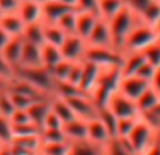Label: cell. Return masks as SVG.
I'll return each mask as SVG.
<instances>
[{
	"instance_id": "cell-1",
	"label": "cell",
	"mask_w": 160,
	"mask_h": 155,
	"mask_svg": "<svg viewBox=\"0 0 160 155\" xmlns=\"http://www.w3.org/2000/svg\"><path fill=\"white\" fill-rule=\"evenodd\" d=\"M121 78H122V72L119 67L101 68L98 80H97L96 86L93 88V90L90 93L91 99H93V102L96 103V106L98 109L105 107L111 94L118 90Z\"/></svg>"
},
{
	"instance_id": "cell-2",
	"label": "cell",
	"mask_w": 160,
	"mask_h": 155,
	"mask_svg": "<svg viewBox=\"0 0 160 155\" xmlns=\"http://www.w3.org/2000/svg\"><path fill=\"white\" fill-rule=\"evenodd\" d=\"M138 21L139 17L133 11H131L128 7H124L118 14H115L108 21L111 37H112V45L115 50L122 52V47H124V42L127 40L128 34L138 24Z\"/></svg>"
},
{
	"instance_id": "cell-3",
	"label": "cell",
	"mask_w": 160,
	"mask_h": 155,
	"mask_svg": "<svg viewBox=\"0 0 160 155\" xmlns=\"http://www.w3.org/2000/svg\"><path fill=\"white\" fill-rule=\"evenodd\" d=\"M156 41H158L156 28L139 20L138 24L128 34L122 47V52H142Z\"/></svg>"
},
{
	"instance_id": "cell-4",
	"label": "cell",
	"mask_w": 160,
	"mask_h": 155,
	"mask_svg": "<svg viewBox=\"0 0 160 155\" xmlns=\"http://www.w3.org/2000/svg\"><path fill=\"white\" fill-rule=\"evenodd\" d=\"M16 76L20 79L27 80L37 89L44 92L47 96L53 97L55 93V85L56 80L53 79L52 73L45 67H37V68H16Z\"/></svg>"
},
{
	"instance_id": "cell-5",
	"label": "cell",
	"mask_w": 160,
	"mask_h": 155,
	"mask_svg": "<svg viewBox=\"0 0 160 155\" xmlns=\"http://www.w3.org/2000/svg\"><path fill=\"white\" fill-rule=\"evenodd\" d=\"M124 52L115 50V48H104V47H90L87 45L84 52V59L93 64L98 65L100 68H112L122 65Z\"/></svg>"
},
{
	"instance_id": "cell-6",
	"label": "cell",
	"mask_w": 160,
	"mask_h": 155,
	"mask_svg": "<svg viewBox=\"0 0 160 155\" xmlns=\"http://www.w3.org/2000/svg\"><path fill=\"white\" fill-rule=\"evenodd\" d=\"M158 131L160 130H155L153 127H150L145 120H142L139 117L136 126L133 127L132 133L129 134V137H127L129 140L131 145H132L133 151L136 152V155H143L145 151L148 150L150 144H152L153 138L156 137Z\"/></svg>"
},
{
	"instance_id": "cell-7",
	"label": "cell",
	"mask_w": 160,
	"mask_h": 155,
	"mask_svg": "<svg viewBox=\"0 0 160 155\" xmlns=\"http://www.w3.org/2000/svg\"><path fill=\"white\" fill-rule=\"evenodd\" d=\"M65 100L69 103V106L73 110L75 116L79 117V119L88 121V120H91V119L98 117V107H97L96 103L93 102L90 94L80 93V94H76V96L68 97V99H65Z\"/></svg>"
},
{
	"instance_id": "cell-8",
	"label": "cell",
	"mask_w": 160,
	"mask_h": 155,
	"mask_svg": "<svg viewBox=\"0 0 160 155\" xmlns=\"http://www.w3.org/2000/svg\"><path fill=\"white\" fill-rule=\"evenodd\" d=\"M118 119H124V117H138L139 111L136 107V102L125 94H122L119 90L114 92L111 97L108 99L107 106Z\"/></svg>"
},
{
	"instance_id": "cell-9",
	"label": "cell",
	"mask_w": 160,
	"mask_h": 155,
	"mask_svg": "<svg viewBox=\"0 0 160 155\" xmlns=\"http://www.w3.org/2000/svg\"><path fill=\"white\" fill-rule=\"evenodd\" d=\"M86 48H87V42L84 38H82L78 34H68L61 45V52L65 59L76 62L84 59Z\"/></svg>"
},
{
	"instance_id": "cell-10",
	"label": "cell",
	"mask_w": 160,
	"mask_h": 155,
	"mask_svg": "<svg viewBox=\"0 0 160 155\" xmlns=\"http://www.w3.org/2000/svg\"><path fill=\"white\" fill-rule=\"evenodd\" d=\"M87 45L90 47H104V48H114L112 45V37H111L110 25L108 21L102 19H98L94 28L91 30L90 35L86 40Z\"/></svg>"
},
{
	"instance_id": "cell-11",
	"label": "cell",
	"mask_w": 160,
	"mask_h": 155,
	"mask_svg": "<svg viewBox=\"0 0 160 155\" xmlns=\"http://www.w3.org/2000/svg\"><path fill=\"white\" fill-rule=\"evenodd\" d=\"M150 86L149 82L141 79L136 75H129V76H122L121 80H119L118 85V90L121 92L122 94H125L127 97L135 100L146 90Z\"/></svg>"
},
{
	"instance_id": "cell-12",
	"label": "cell",
	"mask_w": 160,
	"mask_h": 155,
	"mask_svg": "<svg viewBox=\"0 0 160 155\" xmlns=\"http://www.w3.org/2000/svg\"><path fill=\"white\" fill-rule=\"evenodd\" d=\"M72 10H78V8L63 4L58 0H48L42 4V21L47 24H56L62 16Z\"/></svg>"
},
{
	"instance_id": "cell-13",
	"label": "cell",
	"mask_w": 160,
	"mask_h": 155,
	"mask_svg": "<svg viewBox=\"0 0 160 155\" xmlns=\"http://www.w3.org/2000/svg\"><path fill=\"white\" fill-rule=\"evenodd\" d=\"M112 138L111 134L108 133L107 127L102 124V121L96 117L87 121V140L93 144H97L100 147H104L110 140Z\"/></svg>"
},
{
	"instance_id": "cell-14",
	"label": "cell",
	"mask_w": 160,
	"mask_h": 155,
	"mask_svg": "<svg viewBox=\"0 0 160 155\" xmlns=\"http://www.w3.org/2000/svg\"><path fill=\"white\" fill-rule=\"evenodd\" d=\"M22 47H24V38H22V35H16V37H10L7 44L2 50L3 56H4L6 61L13 68H17L20 65Z\"/></svg>"
},
{
	"instance_id": "cell-15",
	"label": "cell",
	"mask_w": 160,
	"mask_h": 155,
	"mask_svg": "<svg viewBox=\"0 0 160 155\" xmlns=\"http://www.w3.org/2000/svg\"><path fill=\"white\" fill-rule=\"evenodd\" d=\"M17 13L24 21V24H32L37 21H42V4L34 2H25L20 0V6L17 8Z\"/></svg>"
},
{
	"instance_id": "cell-16",
	"label": "cell",
	"mask_w": 160,
	"mask_h": 155,
	"mask_svg": "<svg viewBox=\"0 0 160 155\" xmlns=\"http://www.w3.org/2000/svg\"><path fill=\"white\" fill-rule=\"evenodd\" d=\"M62 130H63L68 141L87 140V121L79 119V117H75V119L69 120L68 123H65Z\"/></svg>"
},
{
	"instance_id": "cell-17",
	"label": "cell",
	"mask_w": 160,
	"mask_h": 155,
	"mask_svg": "<svg viewBox=\"0 0 160 155\" xmlns=\"http://www.w3.org/2000/svg\"><path fill=\"white\" fill-rule=\"evenodd\" d=\"M0 27L10 37H16V35H22L25 24L21 20V17L18 16V13L13 11V13L0 14Z\"/></svg>"
},
{
	"instance_id": "cell-18",
	"label": "cell",
	"mask_w": 160,
	"mask_h": 155,
	"mask_svg": "<svg viewBox=\"0 0 160 155\" xmlns=\"http://www.w3.org/2000/svg\"><path fill=\"white\" fill-rule=\"evenodd\" d=\"M18 67H21V68L42 67L41 47H39V45H35V44H31V42L24 41V47H22V54H21V59H20Z\"/></svg>"
},
{
	"instance_id": "cell-19",
	"label": "cell",
	"mask_w": 160,
	"mask_h": 155,
	"mask_svg": "<svg viewBox=\"0 0 160 155\" xmlns=\"http://www.w3.org/2000/svg\"><path fill=\"white\" fill-rule=\"evenodd\" d=\"M100 72H101V68L98 65L93 64V62L84 61V69H83V75H82V79H80L79 88L84 93L90 94L93 88L96 86L97 80H98Z\"/></svg>"
},
{
	"instance_id": "cell-20",
	"label": "cell",
	"mask_w": 160,
	"mask_h": 155,
	"mask_svg": "<svg viewBox=\"0 0 160 155\" xmlns=\"http://www.w3.org/2000/svg\"><path fill=\"white\" fill-rule=\"evenodd\" d=\"M100 17L94 13H88V11H79L78 10V19H76V34L80 35L82 38L87 40L90 35L91 30L94 28L96 23L98 21Z\"/></svg>"
},
{
	"instance_id": "cell-21",
	"label": "cell",
	"mask_w": 160,
	"mask_h": 155,
	"mask_svg": "<svg viewBox=\"0 0 160 155\" xmlns=\"http://www.w3.org/2000/svg\"><path fill=\"white\" fill-rule=\"evenodd\" d=\"M68 155H104V147L93 144L88 140L69 141Z\"/></svg>"
},
{
	"instance_id": "cell-22",
	"label": "cell",
	"mask_w": 160,
	"mask_h": 155,
	"mask_svg": "<svg viewBox=\"0 0 160 155\" xmlns=\"http://www.w3.org/2000/svg\"><path fill=\"white\" fill-rule=\"evenodd\" d=\"M51 99H41V100H37L34 102L30 107L27 109L28 111V116H30V120L37 124L38 127H41L42 130V124H44V120L47 117V114L49 113L51 110Z\"/></svg>"
},
{
	"instance_id": "cell-23",
	"label": "cell",
	"mask_w": 160,
	"mask_h": 155,
	"mask_svg": "<svg viewBox=\"0 0 160 155\" xmlns=\"http://www.w3.org/2000/svg\"><path fill=\"white\" fill-rule=\"evenodd\" d=\"M145 61L146 59H145L143 52H125L124 59H122V65H121L122 76L135 75L136 71L141 68V65Z\"/></svg>"
},
{
	"instance_id": "cell-24",
	"label": "cell",
	"mask_w": 160,
	"mask_h": 155,
	"mask_svg": "<svg viewBox=\"0 0 160 155\" xmlns=\"http://www.w3.org/2000/svg\"><path fill=\"white\" fill-rule=\"evenodd\" d=\"M104 155H136L128 138H111L104 145Z\"/></svg>"
},
{
	"instance_id": "cell-25",
	"label": "cell",
	"mask_w": 160,
	"mask_h": 155,
	"mask_svg": "<svg viewBox=\"0 0 160 155\" xmlns=\"http://www.w3.org/2000/svg\"><path fill=\"white\" fill-rule=\"evenodd\" d=\"M63 59V55L61 52V47H56L52 44H47L41 45V61H42V67L48 68H53L58 62H61Z\"/></svg>"
},
{
	"instance_id": "cell-26",
	"label": "cell",
	"mask_w": 160,
	"mask_h": 155,
	"mask_svg": "<svg viewBox=\"0 0 160 155\" xmlns=\"http://www.w3.org/2000/svg\"><path fill=\"white\" fill-rule=\"evenodd\" d=\"M22 38L24 41L31 42L35 45H44L45 37H44V21H37L32 24H27L22 31Z\"/></svg>"
},
{
	"instance_id": "cell-27",
	"label": "cell",
	"mask_w": 160,
	"mask_h": 155,
	"mask_svg": "<svg viewBox=\"0 0 160 155\" xmlns=\"http://www.w3.org/2000/svg\"><path fill=\"white\" fill-rule=\"evenodd\" d=\"M124 7V0H98V17L105 21H110Z\"/></svg>"
},
{
	"instance_id": "cell-28",
	"label": "cell",
	"mask_w": 160,
	"mask_h": 155,
	"mask_svg": "<svg viewBox=\"0 0 160 155\" xmlns=\"http://www.w3.org/2000/svg\"><path fill=\"white\" fill-rule=\"evenodd\" d=\"M49 103H51V110L62 120L63 124L76 117L75 113H73V110L70 109L69 103H68L65 99H62V97H58V96L51 97Z\"/></svg>"
},
{
	"instance_id": "cell-29",
	"label": "cell",
	"mask_w": 160,
	"mask_h": 155,
	"mask_svg": "<svg viewBox=\"0 0 160 155\" xmlns=\"http://www.w3.org/2000/svg\"><path fill=\"white\" fill-rule=\"evenodd\" d=\"M11 142L18 147L27 150L31 154H38L39 148L42 145V138L41 134H31V136H18V137H13Z\"/></svg>"
},
{
	"instance_id": "cell-30",
	"label": "cell",
	"mask_w": 160,
	"mask_h": 155,
	"mask_svg": "<svg viewBox=\"0 0 160 155\" xmlns=\"http://www.w3.org/2000/svg\"><path fill=\"white\" fill-rule=\"evenodd\" d=\"M159 102H160V94L155 89H152L149 86V88L136 99V107H138L139 114L145 113V111H149L150 109L155 107Z\"/></svg>"
},
{
	"instance_id": "cell-31",
	"label": "cell",
	"mask_w": 160,
	"mask_h": 155,
	"mask_svg": "<svg viewBox=\"0 0 160 155\" xmlns=\"http://www.w3.org/2000/svg\"><path fill=\"white\" fill-rule=\"evenodd\" d=\"M66 35L68 34L58 24H47V23H44V37L47 44L61 47L62 42L66 38Z\"/></svg>"
},
{
	"instance_id": "cell-32",
	"label": "cell",
	"mask_w": 160,
	"mask_h": 155,
	"mask_svg": "<svg viewBox=\"0 0 160 155\" xmlns=\"http://www.w3.org/2000/svg\"><path fill=\"white\" fill-rule=\"evenodd\" d=\"M139 20L145 24H149L152 27H156L160 21V0H152L148 4V7L139 14Z\"/></svg>"
},
{
	"instance_id": "cell-33",
	"label": "cell",
	"mask_w": 160,
	"mask_h": 155,
	"mask_svg": "<svg viewBox=\"0 0 160 155\" xmlns=\"http://www.w3.org/2000/svg\"><path fill=\"white\" fill-rule=\"evenodd\" d=\"M68 151H69V141H62V142L42 141L38 155H68Z\"/></svg>"
},
{
	"instance_id": "cell-34",
	"label": "cell",
	"mask_w": 160,
	"mask_h": 155,
	"mask_svg": "<svg viewBox=\"0 0 160 155\" xmlns=\"http://www.w3.org/2000/svg\"><path fill=\"white\" fill-rule=\"evenodd\" d=\"M138 120H139V116L138 117H124V119H118V121H117L115 138H127V137H129V134L132 133V130L136 126Z\"/></svg>"
},
{
	"instance_id": "cell-35",
	"label": "cell",
	"mask_w": 160,
	"mask_h": 155,
	"mask_svg": "<svg viewBox=\"0 0 160 155\" xmlns=\"http://www.w3.org/2000/svg\"><path fill=\"white\" fill-rule=\"evenodd\" d=\"M98 119L102 121V124L107 127L108 133L111 134L112 138H115V133H117V121L118 117L112 113L108 107H101L98 109Z\"/></svg>"
},
{
	"instance_id": "cell-36",
	"label": "cell",
	"mask_w": 160,
	"mask_h": 155,
	"mask_svg": "<svg viewBox=\"0 0 160 155\" xmlns=\"http://www.w3.org/2000/svg\"><path fill=\"white\" fill-rule=\"evenodd\" d=\"M76 19H78V10H72L62 16L56 24L66 34H76Z\"/></svg>"
},
{
	"instance_id": "cell-37",
	"label": "cell",
	"mask_w": 160,
	"mask_h": 155,
	"mask_svg": "<svg viewBox=\"0 0 160 155\" xmlns=\"http://www.w3.org/2000/svg\"><path fill=\"white\" fill-rule=\"evenodd\" d=\"M72 61H68V59H62L61 62L55 65L53 68H51V73H52L53 79L56 82H62V80H66L68 79V75L70 72V68H72Z\"/></svg>"
},
{
	"instance_id": "cell-38",
	"label": "cell",
	"mask_w": 160,
	"mask_h": 155,
	"mask_svg": "<svg viewBox=\"0 0 160 155\" xmlns=\"http://www.w3.org/2000/svg\"><path fill=\"white\" fill-rule=\"evenodd\" d=\"M13 126V137L18 136H31V134H41V127L34 124L32 121L21 123V124H11Z\"/></svg>"
},
{
	"instance_id": "cell-39",
	"label": "cell",
	"mask_w": 160,
	"mask_h": 155,
	"mask_svg": "<svg viewBox=\"0 0 160 155\" xmlns=\"http://www.w3.org/2000/svg\"><path fill=\"white\" fill-rule=\"evenodd\" d=\"M13 140V126L8 117L0 114V142L2 144H10Z\"/></svg>"
},
{
	"instance_id": "cell-40",
	"label": "cell",
	"mask_w": 160,
	"mask_h": 155,
	"mask_svg": "<svg viewBox=\"0 0 160 155\" xmlns=\"http://www.w3.org/2000/svg\"><path fill=\"white\" fill-rule=\"evenodd\" d=\"M145 55V59L149 62L150 65H153L155 68L160 67V42L156 41L152 45L146 48L145 51H142Z\"/></svg>"
},
{
	"instance_id": "cell-41",
	"label": "cell",
	"mask_w": 160,
	"mask_h": 155,
	"mask_svg": "<svg viewBox=\"0 0 160 155\" xmlns=\"http://www.w3.org/2000/svg\"><path fill=\"white\" fill-rule=\"evenodd\" d=\"M14 104L13 100H11V96L8 93V90H2L0 92V114L4 117H10L11 113L14 111Z\"/></svg>"
},
{
	"instance_id": "cell-42",
	"label": "cell",
	"mask_w": 160,
	"mask_h": 155,
	"mask_svg": "<svg viewBox=\"0 0 160 155\" xmlns=\"http://www.w3.org/2000/svg\"><path fill=\"white\" fill-rule=\"evenodd\" d=\"M8 93H10L11 100H13V104H14V107H16V109H24V110H27V109L30 107L34 102H37V100L32 99V97L27 96V94L18 93V92L8 90Z\"/></svg>"
},
{
	"instance_id": "cell-43",
	"label": "cell",
	"mask_w": 160,
	"mask_h": 155,
	"mask_svg": "<svg viewBox=\"0 0 160 155\" xmlns=\"http://www.w3.org/2000/svg\"><path fill=\"white\" fill-rule=\"evenodd\" d=\"M41 138L44 142H62L68 141L66 136H65L63 130L58 128V130H42L41 131Z\"/></svg>"
},
{
	"instance_id": "cell-44",
	"label": "cell",
	"mask_w": 160,
	"mask_h": 155,
	"mask_svg": "<svg viewBox=\"0 0 160 155\" xmlns=\"http://www.w3.org/2000/svg\"><path fill=\"white\" fill-rule=\"evenodd\" d=\"M83 69H84V61H76L72 64V68H70V72L68 75L66 82L73 83V85L79 86L80 79H82L83 75Z\"/></svg>"
},
{
	"instance_id": "cell-45",
	"label": "cell",
	"mask_w": 160,
	"mask_h": 155,
	"mask_svg": "<svg viewBox=\"0 0 160 155\" xmlns=\"http://www.w3.org/2000/svg\"><path fill=\"white\" fill-rule=\"evenodd\" d=\"M63 127V123L62 120L53 113L52 110H49V113L47 114L44 120V124H42V130H58V128Z\"/></svg>"
},
{
	"instance_id": "cell-46",
	"label": "cell",
	"mask_w": 160,
	"mask_h": 155,
	"mask_svg": "<svg viewBox=\"0 0 160 155\" xmlns=\"http://www.w3.org/2000/svg\"><path fill=\"white\" fill-rule=\"evenodd\" d=\"M0 76L4 78L6 80H13L14 76H16V68H13L7 61L6 58L3 56L2 51H0Z\"/></svg>"
},
{
	"instance_id": "cell-47",
	"label": "cell",
	"mask_w": 160,
	"mask_h": 155,
	"mask_svg": "<svg viewBox=\"0 0 160 155\" xmlns=\"http://www.w3.org/2000/svg\"><path fill=\"white\" fill-rule=\"evenodd\" d=\"M155 71H156V68L153 67V65H150L148 61H145L143 64L141 65V68L136 71L135 75L138 78H141V79H143V80H146V82L150 83L153 75H155Z\"/></svg>"
},
{
	"instance_id": "cell-48",
	"label": "cell",
	"mask_w": 160,
	"mask_h": 155,
	"mask_svg": "<svg viewBox=\"0 0 160 155\" xmlns=\"http://www.w3.org/2000/svg\"><path fill=\"white\" fill-rule=\"evenodd\" d=\"M76 8L79 11H88L98 16V0H78Z\"/></svg>"
},
{
	"instance_id": "cell-49",
	"label": "cell",
	"mask_w": 160,
	"mask_h": 155,
	"mask_svg": "<svg viewBox=\"0 0 160 155\" xmlns=\"http://www.w3.org/2000/svg\"><path fill=\"white\" fill-rule=\"evenodd\" d=\"M124 2H125V7H128L131 11H133L136 16H139V14L148 7V4H149L152 0H124Z\"/></svg>"
},
{
	"instance_id": "cell-50",
	"label": "cell",
	"mask_w": 160,
	"mask_h": 155,
	"mask_svg": "<svg viewBox=\"0 0 160 155\" xmlns=\"http://www.w3.org/2000/svg\"><path fill=\"white\" fill-rule=\"evenodd\" d=\"M8 119H10L11 124H21V123L31 121L28 111L24 110V109H14V111L11 113V116Z\"/></svg>"
},
{
	"instance_id": "cell-51",
	"label": "cell",
	"mask_w": 160,
	"mask_h": 155,
	"mask_svg": "<svg viewBox=\"0 0 160 155\" xmlns=\"http://www.w3.org/2000/svg\"><path fill=\"white\" fill-rule=\"evenodd\" d=\"M20 6V0H0V14L17 11Z\"/></svg>"
},
{
	"instance_id": "cell-52",
	"label": "cell",
	"mask_w": 160,
	"mask_h": 155,
	"mask_svg": "<svg viewBox=\"0 0 160 155\" xmlns=\"http://www.w3.org/2000/svg\"><path fill=\"white\" fill-rule=\"evenodd\" d=\"M143 155H160V131H158L152 144L148 147V150L145 151Z\"/></svg>"
},
{
	"instance_id": "cell-53",
	"label": "cell",
	"mask_w": 160,
	"mask_h": 155,
	"mask_svg": "<svg viewBox=\"0 0 160 155\" xmlns=\"http://www.w3.org/2000/svg\"><path fill=\"white\" fill-rule=\"evenodd\" d=\"M150 88L155 89V90L160 94V67L156 68L155 75H153L152 80H150Z\"/></svg>"
},
{
	"instance_id": "cell-54",
	"label": "cell",
	"mask_w": 160,
	"mask_h": 155,
	"mask_svg": "<svg viewBox=\"0 0 160 155\" xmlns=\"http://www.w3.org/2000/svg\"><path fill=\"white\" fill-rule=\"evenodd\" d=\"M8 38H10V35H8L7 33H6L4 30H3L2 27H0V51L4 48V45L7 44V41H8Z\"/></svg>"
},
{
	"instance_id": "cell-55",
	"label": "cell",
	"mask_w": 160,
	"mask_h": 155,
	"mask_svg": "<svg viewBox=\"0 0 160 155\" xmlns=\"http://www.w3.org/2000/svg\"><path fill=\"white\" fill-rule=\"evenodd\" d=\"M0 155H11L10 145H8V144H3L2 147H0Z\"/></svg>"
},
{
	"instance_id": "cell-56",
	"label": "cell",
	"mask_w": 160,
	"mask_h": 155,
	"mask_svg": "<svg viewBox=\"0 0 160 155\" xmlns=\"http://www.w3.org/2000/svg\"><path fill=\"white\" fill-rule=\"evenodd\" d=\"M58 2L63 3V4H68V6H72V7L76 8V3H78V0H58Z\"/></svg>"
},
{
	"instance_id": "cell-57",
	"label": "cell",
	"mask_w": 160,
	"mask_h": 155,
	"mask_svg": "<svg viewBox=\"0 0 160 155\" xmlns=\"http://www.w3.org/2000/svg\"><path fill=\"white\" fill-rule=\"evenodd\" d=\"M156 33H158V41L160 42V21L158 23V25H156Z\"/></svg>"
},
{
	"instance_id": "cell-58",
	"label": "cell",
	"mask_w": 160,
	"mask_h": 155,
	"mask_svg": "<svg viewBox=\"0 0 160 155\" xmlns=\"http://www.w3.org/2000/svg\"><path fill=\"white\" fill-rule=\"evenodd\" d=\"M25 2H34V3H39V4H44V3L48 2V0H25Z\"/></svg>"
},
{
	"instance_id": "cell-59",
	"label": "cell",
	"mask_w": 160,
	"mask_h": 155,
	"mask_svg": "<svg viewBox=\"0 0 160 155\" xmlns=\"http://www.w3.org/2000/svg\"><path fill=\"white\" fill-rule=\"evenodd\" d=\"M31 155H38V154H31Z\"/></svg>"
},
{
	"instance_id": "cell-60",
	"label": "cell",
	"mask_w": 160,
	"mask_h": 155,
	"mask_svg": "<svg viewBox=\"0 0 160 155\" xmlns=\"http://www.w3.org/2000/svg\"><path fill=\"white\" fill-rule=\"evenodd\" d=\"M2 145H3V144H2V142H0V147H2Z\"/></svg>"
}]
</instances>
